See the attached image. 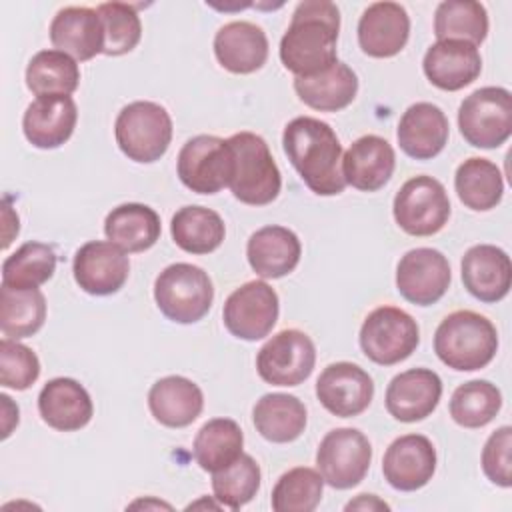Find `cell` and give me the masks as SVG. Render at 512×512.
Here are the masks:
<instances>
[{
  "instance_id": "obj_1",
  "label": "cell",
  "mask_w": 512,
  "mask_h": 512,
  "mask_svg": "<svg viewBox=\"0 0 512 512\" xmlns=\"http://www.w3.org/2000/svg\"><path fill=\"white\" fill-rule=\"evenodd\" d=\"M340 10L328 0H304L296 6L280 40V60L296 76H314L336 58Z\"/></svg>"
},
{
  "instance_id": "obj_2",
  "label": "cell",
  "mask_w": 512,
  "mask_h": 512,
  "mask_svg": "<svg viewBox=\"0 0 512 512\" xmlns=\"http://www.w3.org/2000/svg\"><path fill=\"white\" fill-rule=\"evenodd\" d=\"M282 146L304 184L318 196L344 192L342 146L330 124L298 116L284 126Z\"/></svg>"
},
{
  "instance_id": "obj_3",
  "label": "cell",
  "mask_w": 512,
  "mask_h": 512,
  "mask_svg": "<svg viewBox=\"0 0 512 512\" xmlns=\"http://www.w3.org/2000/svg\"><path fill=\"white\" fill-rule=\"evenodd\" d=\"M498 350L496 326L472 310L448 314L434 332V352L448 368L472 372L488 366Z\"/></svg>"
},
{
  "instance_id": "obj_4",
  "label": "cell",
  "mask_w": 512,
  "mask_h": 512,
  "mask_svg": "<svg viewBox=\"0 0 512 512\" xmlns=\"http://www.w3.org/2000/svg\"><path fill=\"white\" fill-rule=\"evenodd\" d=\"M228 144L234 156L228 188L234 198L250 206H266L276 200L282 176L266 140L254 132H238L228 138Z\"/></svg>"
},
{
  "instance_id": "obj_5",
  "label": "cell",
  "mask_w": 512,
  "mask_h": 512,
  "mask_svg": "<svg viewBox=\"0 0 512 512\" xmlns=\"http://www.w3.org/2000/svg\"><path fill=\"white\" fill-rule=\"evenodd\" d=\"M154 300L168 320L194 324L202 320L212 306V280L200 266L188 262L170 264L156 276Z\"/></svg>"
},
{
  "instance_id": "obj_6",
  "label": "cell",
  "mask_w": 512,
  "mask_h": 512,
  "mask_svg": "<svg viewBox=\"0 0 512 512\" xmlns=\"http://www.w3.org/2000/svg\"><path fill=\"white\" fill-rule=\"evenodd\" d=\"M118 148L134 162L150 164L160 160L172 140V118L156 102L136 100L124 106L114 124Z\"/></svg>"
},
{
  "instance_id": "obj_7",
  "label": "cell",
  "mask_w": 512,
  "mask_h": 512,
  "mask_svg": "<svg viewBox=\"0 0 512 512\" xmlns=\"http://www.w3.org/2000/svg\"><path fill=\"white\" fill-rule=\"evenodd\" d=\"M458 128L474 148H498L512 134V94L484 86L466 96L458 108Z\"/></svg>"
},
{
  "instance_id": "obj_8",
  "label": "cell",
  "mask_w": 512,
  "mask_h": 512,
  "mask_svg": "<svg viewBox=\"0 0 512 512\" xmlns=\"http://www.w3.org/2000/svg\"><path fill=\"white\" fill-rule=\"evenodd\" d=\"M420 342L416 320L396 306L372 310L360 328V348L368 360L380 366H394L406 360Z\"/></svg>"
},
{
  "instance_id": "obj_9",
  "label": "cell",
  "mask_w": 512,
  "mask_h": 512,
  "mask_svg": "<svg viewBox=\"0 0 512 512\" xmlns=\"http://www.w3.org/2000/svg\"><path fill=\"white\" fill-rule=\"evenodd\" d=\"M396 224L410 236H432L450 218V200L442 182L432 176L406 180L392 204Z\"/></svg>"
},
{
  "instance_id": "obj_10",
  "label": "cell",
  "mask_w": 512,
  "mask_h": 512,
  "mask_svg": "<svg viewBox=\"0 0 512 512\" xmlns=\"http://www.w3.org/2000/svg\"><path fill=\"white\" fill-rule=\"evenodd\" d=\"M234 156L228 140L200 134L190 138L178 154L176 172L180 182L196 194H216L230 184Z\"/></svg>"
},
{
  "instance_id": "obj_11",
  "label": "cell",
  "mask_w": 512,
  "mask_h": 512,
  "mask_svg": "<svg viewBox=\"0 0 512 512\" xmlns=\"http://www.w3.org/2000/svg\"><path fill=\"white\" fill-rule=\"evenodd\" d=\"M372 462V446L358 428H334L318 446L316 466L324 482L336 490L360 484Z\"/></svg>"
},
{
  "instance_id": "obj_12",
  "label": "cell",
  "mask_w": 512,
  "mask_h": 512,
  "mask_svg": "<svg viewBox=\"0 0 512 512\" xmlns=\"http://www.w3.org/2000/svg\"><path fill=\"white\" fill-rule=\"evenodd\" d=\"M316 348L308 334L296 328L274 334L256 356V370L266 384L298 386L314 370Z\"/></svg>"
},
{
  "instance_id": "obj_13",
  "label": "cell",
  "mask_w": 512,
  "mask_h": 512,
  "mask_svg": "<svg viewBox=\"0 0 512 512\" xmlns=\"http://www.w3.org/2000/svg\"><path fill=\"white\" fill-rule=\"evenodd\" d=\"M278 312L276 290L264 280H250L226 298L222 320L232 336L254 342L272 332Z\"/></svg>"
},
{
  "instance_id": "obj_14",
  "label": "cell",
  "mask_w": 512,
  "mask_h": 512,
  "mask_svg": "<svg viewBox=\"0 0 512 512\" xmlns=\"http://www.w3.org/2000/svg\"><path fill=\"white\" fill-rule=\"evenodd\" d=\"M448 258L436 248L408 250L396 266V288L416 306L436 304L450 286Z\"/></svg>"
},
{
  "instance_id": "obj_15",
  "label": "cell",
  "mask_w": 512,
  "mask_h": 512,
  "mask_svg": "<svg viewBox=\"0 0 512 512\" xmlns=\"http://www.w3.org/2000/svg\"><path fill=\"white\" fill-rule=\"evenodd\" d=\"M320 404L338 418L362 414L374 398L370 374L352 362H334L326 366L316 380Z\"/></svg>"
},
{
  "instance_id": "obj_16",
  "label": "cell",
  "mask_w": 512,
  "mask_h": 512,
  "mask_svg": "<svg viewBox=\"0 0 512 512\" xmlns=\"http://www.w3.org/2000/svg\"><path fill=\"white\" fill-rule=\"evenodd\" d=\"M72 272L76 284L92 296H108L118 292L130 272L128 256L110 240H92L74 254Z\"/></svg>"
},
{
  "instance_id": "obj_17",
  "label": "cell",
  "mask_w": 512,
  "mask_h": 512,
  "mask_svg": "<svg viewBox=\"0 0 512 512\" xmlns=\"http://www.w3.org/2000/svg\"><path fill=\"white\" fill-rule=\"evenodd\" d=\"M436 470V450L422 434H404L396 438L384 452V480L400 490L414 492L426 486Z\"/></svg>"
},
{
  "instance_id": "obj_18",
  "label": "cell",
  "mask_w": 512,
  "mask_h": 512,
  "mask_svg": "<svg viewBox=\"0 0 512 512\" xmlns=\"http://www.w3.org/2000/svg\"><path fill=\"white\" fill-rule=\"evenodd\" d=\"M442 396V380L430 368H410L396 374L386 388V410L400 422L428 418Z\"/></svg>"
},
{
  "instance_id": "obj_19",
  "label": "cell",
  "mask_w": 512,
  "mask_h": 512,
  "mask_svg": "<svg viewBox=\"0 0 512 512\" xmlns=\"http://www.w3.org/2000/svg\"><path fill=\"white\" fill-rule=\"evenodd\" d=\"M410 18L396 2H374L358 20V44L372 58H392L406 46Z\"/></svg>"
},
{
  "instance_id": "obj_20",
  "label": "cell",
  "mask_w": 512,
  "mask_h": 512,
  "mask_svg": "<svg viewBox=\"0 0 512 512\" xmlns=\"http://www.w3.org/2000/svg\"><path fill=\"white\" fill-rule=\"evenodd\" d=\"M460 268L464 288L480 302H500L510 292V256L494 244H476L468 248L462 256Z\"/></svg>"
},
{
  "instance_id": "obj_21",
  "label": "cell",
  "mask_w": 512,
  "mask_h": 512,
  "mask_svg": "<svg viewBox=\"0 0 512 512\" xmlns=\"http://www.w3.org/2000/svg\"><path fill=\"white\" fill-rule=\"evenodd\" d=\"M76 120L78 108L70 96H38L22 116V130L32 146L52 150L70 140Z\"/></svg>"
},
{
  "instance_id": "obj_22",
  "label": "cell",
  "mask_w": 512,
  "mask_h": 512,
  "mask_svg": "<svg viewBox=\"0 0 512 512\" xmlns=\"http://www.w3.org/2000/svg\"><path fill=\"white\" fill-rule=\"evenodd\" d=\"M396 156L388 140L376 134L360 136L342 156L344 182L362 192L380 190L394 174Z\"/></svg>"
},
{
  "instance_id": "obj_23",
  "label": "cell",
  "mask_w": 512,
  "mask_h": 512,
  "mask_svg": "<svg viewBox=\"0 0 512 512\" xmlns=\"http://www.w3.org/2000/svg\"><path fill=\"white\" fill-rule=\"evenodd\" d=\"M422 68L430 84L440 90L456 92L480 76L482 58L474 44L462 40H438L426 50Z\"/></svg>"
},
{
  "instance_id": "obj_24",
  "label": "cell",
  "mask_w": 512,
  "mask_h": 512,
  "mask_svg": "<svg viewBox=\"0 0 512 512\" xmlns=\"http://www.w3.org/2000/svg\"><path fill=\"white\" fill-rule=\"evenodd\" d=\"M50 42L74 60L86 62L104 50V28L98 12L88 6H66L50 22Z\"/></svg>"
},
{
  "instance_id": "obj_25",
  "label": "cell",
  "mask_w": 512,
  "mask_h": 512,
  "mask_svg": "<svg viewBox=\"0 0 512 512\" xmlns=\"http://www.w3.org/2000/svg\"><path fill=\"white\" fill-rule=\"evenodd\" d=\"M448 118L432 102H416L406 108L398 122V144L414 160L438 156L448 142Z\"/></svg>"
},
{
  "instance_id": "obj_26",
  "label": "cell",
  "mask_w": 512,
  "mask_h": 512,
  "mask_svg": "<svg viewBox=\"0 0 512 512\" xmlns=\"http://www.w3.org/2000/svg\"><path fill=\"white\" fill-rule=\"evenodd\" d=\"M38 410L42 420L60 432L84 428L94 414L88 390L74 378H52L38 394Z\"/></svg>"
},
{
  "instance_id": "obj_27",
  "label": "cell",
  "mask_w": 512,
  "mask_h": 512,
  "mask_svg": "<svg viewBox=\"0 0 512 512\" xmlns=\"http://www.w3.org/2000/svg\"><path fill=\"white\" fill-rule=\"evenodd\" d=\"M214 54L222 68L232 74H252L266 64V32L246 20L224 24L214 36Z\"/></svg>"
},
{
  "instance_id": "obj_28",
  "label": "cell",
  "mask_w": 512,
  "mask_h": 512,
  "mask_svg": "<svg viewBox=\"0 0 512 512\" xmlns=\"http://www.w3.org/2000/svg\"><path fill=\"white\" fill-rule=\"evenodd\" d=\"M302 246L298 236L284 226H264L256 230L246 244L250 268L260 278H282L300 262Z\"/></svg>"
},
{
  "instance_id": "obj_29",
  "label": "cell",
  "mask_w": 512,
  "mask_h": 512,
  "mask_svg": "<svg viewBox=\"0 0 512 512\" xmlns=\"http://www.w3.org/2000/svg\"><path fill=\"white\" fill-rule=\"evenodd\" d=\"M148 408L156 422L168 428L190 426L204 408V394L196 382L184 376H166L152 384Z\"/></svg>"
},
{
  "instance_id": "obj_30",
  "label": "cell",
  "mask_w": 512,
  "mask_h": 512,
  "mask_svg": "<svg viewBox=\"0 0 512 512\" xmlns=\"http://www.w3.org/2000/svg\"><path fill=\"white\" fill-rule=\"evenodd\" d=\"M294 90L312 110L338 112L356 98L358 76L348 64L336 60L330 68L314 76H296Z\"/></svg>"
},
{
  "instance_id": "obj_31",
  "label": "cell",
  "mask_w": 512,
  "mask_h": 512,
  "mask_svg": "<svg viewBox=\"0 0 512 512\" xmlns=\"http://www.w3.org/2000/svg\"><path fill=\"white\" fill-rule=\"evenodd\" d=\"M160 216L154 208L128 202L112 208L104 220L106 238L128 254L152 248L160 238Z\"/></svg>"
},
{
  "instance_id": "obj_32",
  "label": "cell",
  "mask_w": 512,
  "mask_h": 512,
  "mask_svg": "<svg viewBox=\"0 0 512 512\" xmlns=\"http://www.w3.org/2000/svg\"><path fill=\"white\" fill-rule=\"evenodd\" d=\"M252 420L262 438L274 444H286L304 432L306 406L292 394H264L254 404Z\"/></svg>"
},
{
  "instance_id": "obj_33",
  "label": "cell",
  "mask_w": 512,
  "mask_h": 512,
  "mask_svg": "<svg viewBox=\"0 0 512 512\" xmlns=\"http://www.w3.org/2000/svg\"><path fill=\"white\" fill-rule=\"evenodd\" d=\"M454 188L466 208L486 212L500 204L504 194V180L500 168L494 162L488 158L472 156L456 168Z\"/></svg>"
},
{
  "instance_id": "obj_34",
  "label": "cell",
  "mask_w": 512,
  "mask_h": 512,
  "mask_svg": "<svg viewBox=\"0 0 512 512\" xmlns=\"http://www.w3.org/2000/svg\"><path fill=\"white\" fill-rule=\"evenodd\" d=\"M170 234L178 248L188 254H210L226 236L224 220L204 206H182L170 220Z\"/></svg>"
},
{
  "instance_id": "obj_35",
  "label": "cell",
  "mask_w": 512,
  "mask_h": 512,
  "mask_svg": "<svg viewBox=\"0 0 512 512\" xmlns=\"http://www.w3.org/2000/svg\"><path fill=\"white\" fill-rule=\"evenodd\" d=\"M242 446L244 434L234 420L212 418L194 438V458L202 470L218 472L242 454Z\"/></svg>"
},
{
  "instance_id": "obj_36",
  "label": "cell",
  "mask_w": 512,
  "mask_h": 512,
  "mask_svg": "<svg viewBox=\"0 0 512 512\" xmlns=\"http://www.w3.org/2000/svg\"><path fill=\"white\" fill-rule=\"evenodd\" d=\"M80 84V68L60 50H40L26 66V86L36 96H70Z\"/></svg>"
},
{
  "instance_id": "obj_37",
  "label": "cell",
  "mask_w": 512,
  "mask_h": 512,
  "mask_svg": "<svg viewBox=\"0 0 512 512\" xmlns=\"http://www.w3.org/2000/svg\"><path fill=\"white\" fill-rule=\"evenodd\" d=\"M46 320V298L38 288H0V330L6 338L20 340L36 334Z\"/></svg>"
},
{
  "instance_id": "obj_38",
  "label": "cell",
  "mask_w": 512,
  "mask_h": 512,
  "mask_svg": "<svg viewBox=\"0 0 512 512\" xmlns=\"http://www.w3.org/2000/svg\"><path fill=\"white\" fill-rule=\"evenodd\" d=\"M434 34L438 40H462L482 44L488 34V14L474 0H446L434 12Z\"/></svg>"
},
{
  "instance_id": "obj_39",
  "label": "cell",
  "mask_w": 512,
  "mask_h": 512,
  "mask_svg": "<svg viewBox=\"0 0 512 512\" xmlns=\"http://www.w3.org/2000/svg\"><path fill=\"white\" fill-rule=\"evenodd\" d=\"M56 252L44 242H26L2 262V284L18 290L38 288L56 272Z\"/></svg>"
},
{
  "instance_id": "obj_40",
  "label": "cell",
  "mask_w": 512,
  "mask_h": 512,
  "mask_svg": "<svg viewBox=\"0 0 512 512\" xmlns=\"http://www.w3.org/2000/svg\"><path fill=\"white\" fill-rule=\"evenodd\" d=\"M502 408V394L488 380H470L460 384L450 398L448 410L456 424L464 428H482L496 418Z\"/></svg>"
},
{
  "instance_id": "obj_41",
  "label": "cell",
  "mask_w": 512,
  "mask_h": 512,
  "mask_svg": "<svg viewBox=\"0 0 512 512\" xmlns=\"http://www.w3.org/2000/svg\"><path fill=\"white\" fill-rule=\"evenodd\" d=\"M324 492V478L318 470L296 466L284 472L272 490V510L276 512H312Z\"/></svg>"
},
{
  "instance_id": "obj_42",
  "label": "cell",
  "mask_w": 512,
  "mask_h": 512,
  "mask_svg": "<svg viewBox=\"0 0 512 512\" xmlns=\"http://www.w3.org/2000/svg\"><path fill=\"white\" fill-rule=\"evenodd\" d=\"M260 466L250 454H240L230 466L212 472V490L220 506L238 510L260 490Z\"/></svg>"
},
{
  "instance_id": "obj_43",
  "label": "cell",
  "mask_w": 512,
  "mask_h": 512,
  "mask_svg": "<svg viewBox=\"0 0 512 512\" xmlns=\"http://www.w3.org/2000/svg\"><path fill=\"white\" fill-rule=\"evenodd\" d=\"M104 28V50L106 56H122L134 50L142 36V22L132 4L126 2H104L96 8Z\"/></svg>"
},
{
  "instance_id": "obj_44",
  "label": "cell",
  "mask_w": 512,
  "mask_h": 512,
  "mask_svg": "<svg viewBox=\"0 0 512 512\" xmlns=\"http://www.w3.org/2000/svg\"><path fill=\"white\" fill-rule=\"evenodd\" d=\"M40 376V360L32 348L12 338L0 340V382L4 388L26 390Z\"/></svg>"
},
{
  "instance_id": "obj_45",
  "label": "cell",
  "mask_w": 512,
  "mask_h": 512,
  "mask_svg": "<svg viewBox=\"0 0 512 512\" xmlns=\"http://www.w3.org/2000/svg\"><path fill=\"white\" fill-rule=\"evenodd\" d=\"M510 450H512V428L500 426L494 430L482 448V470L490 482L502 488L512 486L510 472Z\"/></svg>"
},
{
  "instance_id": "obj_46",
  "label": "cell",
  "mask_w": 512,
  "mask_h": 512,
  "mask_svg": "<svg viewBox=\"0 0 512 512\" xmlns=\"http://www.w3.org/2000/svg\"><path fill=\"white\" fill-rule=\"evenodd\" d=\"M388 508L390 506L374 494H360L356 500H350L344 506V510H388Z\"/></svg>"
}]
</instances>
